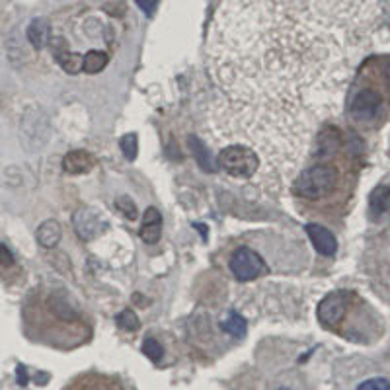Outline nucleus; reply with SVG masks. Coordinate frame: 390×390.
<instances>
[{"instance_id":"nucleus-18","label":"nucleus","mask_w":390,"mask_h":390,"mask_svg":"<svg viewBox=\"0 0 390 390\" xmlns=\"http://www.w3.org/2000/svg\"><path fill=\"white\" fill-rule=\"evenodd\" d=\"M221 328H223L224 332L240 338V335H244V332H246V322H244V319L240 316L239 312H229L224 316L223 322H221Z\"/></svg>"},{"instance_id":"nucleus-6","label":"nucleus","mask_w":390,"mask_h":390,"mask_svg":"<svg viewBox=\"0 0 390 390\" xmlns=\"http://www.w3.org/2000/svg\"><path fill=\"white\" fill-rule=\"evenodd\" d=\"M231 271L239 281H254L268 273V265L254 250L239 248L231 258Z\"/></svg>"},{"instance_id":"nucleus-19","label":"nucleus","mask_w":390,"mask_h":390,"mask_svg":"<svg viewBox=\"0 0 390 390\" xmlns=\"http://www.w3.org/2000/svg\"><path fill=\"white\" fill-rule=\"evenodd\" d=\"M137 143H139V139H137L135 133H127V135L121 137V141H120L121 152H123V156H125L127 160L137 159V152H139Z\"/></svg>"},{"instance_id":"nucleus-26","label":"nucleus","mask_w":390,"mask_h":390,"mask_svg":"<svg viewBox=\"0 0 390 390\" xmlns=\"http://www.w3.org/2000/svg\"><path fill=\"white\" fill-rule=\"evenodd\" d=\"M277 390H289V389H277Z\"/></svg>"},{"instance_id":"nucleus-16","label":"nucleus","mask_w":390,"mask_h":390,"mask_svg":"<svg viewBox=\"0 0 390 390\" xmlns=\"http://www.w3.org/2000/svg\"><path fill=\"white\" fill-rule=\"evenodd\" d=\"M369 205L373 215H384L386 211H390V188L389 185H379L377 190L371 193L369 197Z\"/></svg>"},{"instance_id":"nucleus-3","label":"nucleus","mask_w":390,"mask_h":390,"mask_svg":"<svg viewBox=\"0 0 390 390\" xmlns=\"http://www.w3.org/2000/svg\"><path fill=\"white\" fill-rule=\"evenodd\" d=\"M340 183V170L328 160H314L311 166H304L293 183L291 191L299 200L319 201L335 191Z\"/></svg>"},{"instance_id":"nucleus-11","label":"nucleus","mask_w":390,"mask_h":390,"mask_svg":"<svg viewBox=\"0 0 390 390\" xmlns=\"http://www.w3.org/2000/svg\"><path fill=\"white\" fill-rule=\"evenodd\" d=\"M63 168L67 174H86V172H90L94 168V156L88 154L86 151H72L64 156Z\"/></svg>"},{"instance_id":"nucleus-5","label":"nucleus","mask_w":390,"mask_h":390,"mask_svg":"<svg viewBox=\"0 0 390 390\" xmlns=\"http://www.w3.org/2000/svg\"><path fill=\"white\" fill-rule=\"evenodd\" d=\"M382 108H384V96L374 86L363 84L351 96L350 113L355 121H363V123L373 121L377 115H381Z\"/></svg>"},{"instance_id":"nucleus-14","label":"nucleus","mask_w":390,"mask_h":390,"mask_svg":"<svg viewBox=\"0 0 390 390\" xmlns=\"http://www.w3.org/2000/svg\"><path fill=\"white\" fill-rule=\"evenodd\" d=\"M188 143H190L191 151H193L195 159H197V162H200V166L203 168L205 172H215L217 166H215V160H213V152L209 151L207 144H203L197 137H193V135L188 139Z\"/></svg>"},{"instance_id":"nucleus-2","label":"nucleus","mask_w":390,"mask_h":390,"mask_svg":"<svg viewBox=\"0 0 390 390\" xmlns=\"http://www.w3.org/2000/svg\"><path fill=\"white\" fill-rule=\"evenodd\" d=\"M314 22L350 38L365 30L379 14L381 0H283Z\"/></svg>"},{"instance_id":"nucleus-22","label":"nucleus","mask_w":390,"mask_h":390,"mask_svg":"<svg viewBox=\"0 0 390 390\" xmlns=\"http://www.w3.org/2000/svg\"><path fill=\"white\" fill-rule=\"evenodd\" d=\"M115 207H117V211L120 213H123V215L127 217L129 221H135L137 219V205L135 201L131 200V197H127V195H123V197H120V200L115 201Z\"/></svg>"},{"instance_id":"nucleus-10","label":"nucleus","mask_w":390,"mask_h":390,"mask_svg":"<svg viewBox=\"0 0 390 390\" xmlns=\"http://www.w3.org/2000/svg\"><path fill=\"white\" fill-rule=\"evenodd\" d=\"M141 239L147 244H156L162 234V215L159 213V209L149 207L144 211L143 217V226H141Z\"/></svg>"},{"instance_id":"nucleus-24","label":"nucleus","mask_w":390,"mask_h":390,"mask_svg":"<svg viewBox=\"0 0 390 390\" xmlns=\"http://www.w3.org/2000/svg\"><path fill=\"white\" fill-rule=\"evenodd\" d=\"M0 263H2V265H12V263H14L12 252H10L4 244H0Z\"/></svg>"},{"instance_id":"nucleus-21","label":"nucleus","mask_w":390,"mask_h":390,"mask_svg":"<svg viewBox=\"0 0 390 390\" xmlns=\"http://www.w3.org/2000/svg\"><path fill=\"white\" fill-rule=\"evenodd\" d=\"M143 353L147 357L154 361V363H159L162 355H164V350H162V345H160L154 338H147L143 342Z\"/></svg>"},{"instance_id":"nucleus-9","label":"nucleus","mask_w":390,"mask_h":390,"mask_svg":"<svg viewBox=\"0 0 390 390\" xmlns=\"http://www.w3.org/2000/svg\"><path fill=\"white\" fill-rule=\"evenodd\" d=\"M306 234L311 239L312 246L316 248V252L322 256H334L338 250V242L332 232L328 231L326 226L316 223L306 224Z\"/></svg>"},{"instance_id":"nucleus-23","label":"nucleus","mask_w":390,"mask_h":390,"mask_svg":"<svg viewBox=\"0 0 390 390\" xmlns=\"http://www.w3.org/2000/svg\"><path fill=\"white\" fill-rule=\"evenodd\" d=\"M357 390H390V381H386V379H369V381L361 382Z\"/></svg>"},{"instance_id":"nucleus-13","label":"nucleus","mask_w":390,"mask_h":390,"mask_svg":"<svg viewBox=\"0 0 390 390\" xmlns=\"http://www.w3.org/2000/svg\"><path fill=\"white\" fill-rule=\"evenodd\" d=\"M35 239L43 248H55L61 240V224L57 221H45L35 232Z\"/></svg>"},{"instance_id":"nucleus-12","label":"nucleus","mask_w":390,"mask_h":390,"mask_svg":"<svg viewBox=\"0 0 390 390\" xmlns=\"http://www.w3.org/2000/svg\"><path fill=\"white\" fill-rule=\"evenodd\" d=\"M49 38H51V28L45 20L35 18L32 24L28 25V41L32 43L35 51H41L49 45Z\"/></svg>"},{"instance_id":"nucleus-7","label":"nucleus","mask_w":390,"mask_h":390,"mask_svg":"<svg viewBox=\"0 0 390 390\" xmlns=\"http://www.w3.org/2000/svg\"><path fill=\"white\" fill-rule=\"evenodd\" d=\"M351 295L345 291H335L320 303L319 306V320L326 328H338L345 319V314L350 311Z\"/></svg>"},{"instance_id":"nucleus-1","label":"nucleus","mask_w":390,"mask_h":390,"mask_svg":"<svg viewBox=\"0 0 390 390\" xmlns=\"http://www.w3.org/2000/svg\"><path fill=\"white\" fill-rule=\"evenodd\" d=\"M217 96L322 127L350 82L348 38L283 0H223L207 41Z\"/></svg>"},{"instance_id":"nucleus-17","label":"nucleus","mask_w":390,"mask_h":390,"mask_svg":"<svg viewBox=\"0 0 390 390\" xmlns=\"http://www.w3.org/2000/svg\"><path fill=\"white\" fill-rule=\"evenodd\" d=\"M71 390H115V384L105 377L90 374V377H82L80 381L71 384Z\"/></svg>"},{"instance_id":"nucleus-8","label":"nucleus","mask_w":390,"mask_h":390,"mask_svg":"<svg viewBox=\"0 0 390 390\" xmlns=\"http://www.w3.org/2000/svg\"><path fill=\"white\" fill-rule=\"evenodd\" d=\"M72 224H74V231L82 240L96 239L108 229L104 217L92 207L79 209L72 217Z\"/></svg>"},{"instance_id":"nucleus-15","label":"nucleus","mask_w":390,"mask_h":390,"mask_svg":"<svg viewBox=\"0 0 390 390\" xmlns=\"http://www.w3.org/2000/svg\"><path fill=\"white\" fill-rule=\"evenodd\" d=\"M108 61H110V55L105 51H102V49H92L82 59V71L88 72V74H96V72L104 71Z\"/></svg>"},{"instance_id":"nucleus-4","label":"nucleus","mask_w":390,"mask_h":390,"mask_svg":"<svg viewBox=\"0 0 390 390\" xmlns=\"http://www.w3.org/2000/svg\"><path fill=\"white\" fill-rule=\"evenodd\" d=\"M219 166L234 180H256L260 174V159L254 151L242 144L223 147L217 156Z\"/></svg>"},{"instance_id":"nucleus-20","label":"nucleus","mask_w":390,"mask_h":390,"mask_svg":"<svg viewBox=\"0 0 390 390\" xmlns=\"http://www.w3.org/2000/svg\"><path fill=\"white\" fill-rule=\"evenodd\" d=\"M117 324H120L121 330H125V332H135V330H139V326H141V322H139V319H137V314L133 311H123L117 316Z\"/></svg>"},{"instance_id":"nucleus-25","label":"nucleus","mask_w":390,"mask_h":390,"mask_svg":"<svg viewBox=\"0 0 390 390\" xmlns=\"http://www.w3.org/2000/svg\"><path fill=\"white\" fill-rule=\"evenodd\" d=\"M18 382H20L22 386H25V384H28V373H25V369L22 365L18 367Z\"/></svg>"}]
</instances>
